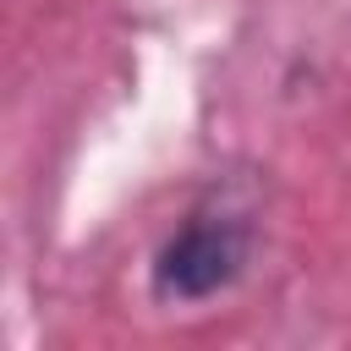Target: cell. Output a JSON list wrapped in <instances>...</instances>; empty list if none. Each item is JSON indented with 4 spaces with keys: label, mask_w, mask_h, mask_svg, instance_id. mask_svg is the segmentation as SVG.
I'll return each instance as SVG.
<instances>
[{
    "label": "cell",
    "mask_w": 351,
    "mask_h": 351,
    "mask_svg": "<svg viewBox=\"0 0 351 351\" xmlns=\"http://www.w3.org/2000/svg\"><path fill=\"white\" fill-rule=\"evenodd\" d=\"M252 258V225L241 214H192L165 247L154 252L148 285L159 302H208L241 280Z\"/></svg>",
    "instance_id": "1"
}]
</instances>
